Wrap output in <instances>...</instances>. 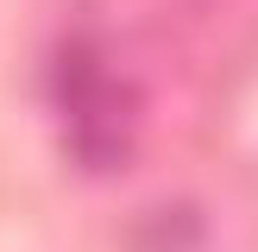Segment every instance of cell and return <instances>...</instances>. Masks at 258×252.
Segmentation results:
<instances>
[{
	"instance_id": "1",
	"label": "cell",
	"mask_w": 258,
	"mask_h": 252,
	"mask_svg": "<svg viewBox=\"0 0 258 252\" xmlns=\"http://www.w3.org/2000/svg\"><path fill=\"white\" fill-rule=\"evenodd\" d=\"M50 88H57L70 151L88 170H120L133 158V139H139V101L126 88V76L113 70V57L101 44H88V38H76V44H63Z\"/></svg>"
}]
</instances>
